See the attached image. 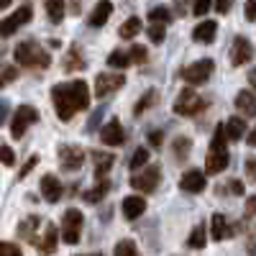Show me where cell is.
<instances>
[{"label":"cell","mask_w":256,"mask_h":256,"mask_svg":"<svg viewBox=\"0 0 256 256\" xmlns=\"http://www.w3.org/2000/svg\"><path fill=\"white\" fill-rule=\"evenodd\" d=\"M52 105L56 110V118L62 123L72 120L80 110H88L90 105V88L84 80H70L56 82L52 88Z\"/></svg>","instance_id":"6da1fadb"},{"label":"cell","mask_w":256,"mask_h":256,"mask_svg":"<svg viewBox=\"0 0 256 256\" xmlns=\"http://www.w3.org/2000/svg\"><path fill=\"white\" fill-rule=\"evenodd\" d=\"M226 141H228L226 126L218 123L216 134H212V141H210V148H208V156H205V174H220L230 164V154H228Z\"/></svg>","instance_id":"7a4b0ae2"},{"label":"cell","mask_w":256,"mask_h":256,"mask_svg":"<svg viewBox=\"0 0 256 256\" xmlns=\"http://www.w3.org/2000/svg\"><path fill=\"white\" fill-rule=\"evenodd\" d=\"M13 56H16V62L20 64V67L34 70V72L46 70L52 64V54L41 44H36V41H20V44L16 46V52H13Z\"/></svg>","instance_id":"3957f363"},{"label":"cell","mask_w":256,"mask_h":256,"mask_svg":"<svg viewBox=\"0 0 256 256\" xmlns=\"http://www.w3.org/2000/svg\"><path fill=\"white\" fill-rule=\"evenodd\" d=\"M205 108H208V100H205V98H200L195 90H182V92L177 95L174 105H172L174 116H184V118L198 116V113H202Z\"/></svg>","instance_id":"277c9868"},{"label":"cell","mask_w":256,"mask_h":256,"mask_svg":"<svg viewBox=\"0 0 256 256\" xmlns=\"http://www.w3.org/2000/svg\"><path fill=\"white\" fill-rule=\"evenodd\" d=\"M82 223H84V216H82V212H80L77 208H70V210H64V216H62V228H59V233H62L64 244L74 246V244L80 241V233H82Z\"/></svg>","instance_id":"5b68a950"},{"label":"cell","mask_w":256,"mask_h":256,"mask_svg":"<svg viewBox=\"0 0 256 256\" xmlns=\"http://www.w3.org/2000/svg\"><path fill=\"white\" fill-rule=\"evenodd\" d=\"M162 182V166L159 164H148L144 166L141 172L136 177H131V187L136 192H141V195H148V192H154Z\"/></svg>","instance_id":"8992f818"},{"label":"cell","mask_w":256,"mask_h":256,"mask_svg":"<svg viewBox=\"0 0 256 256\" xmlns=\"http://www.w3.org/2000/svg\"><path fill=\"white\" fill-rule=\"evenodd\" d=\"M34 123H38V110L34 108V105H18L16 113H13V120H10L13 138H20Z\"/></svg>","instance_id":"52a82bcc"},{"label":"cell","mask_w":256,"mask_h":256,"mask_svg":"<svg viewBox=\"0 0 256 256\" xmlns=\"http://www.w3.org/2000/svg\"><path fill=\"white\" fill-rule=\"evenodd\" d=\"M212 70H216V62H212V59H198V62L187 64L180 74H182V80L187 84H205L210 80Z\"/></svg>","instance_id":"ba28073f"},{"label":"cell","mask_w":256,"mask_h":256,"mask_svg":"<svg viewBox=\"0 0 256 256\" xmlns=\"http://www.w3.org/2000/svg\"><path fill=\"white\" fill-rule=\"evenodd\" d=\"M56 156H59L62 172H77V169H82V164H84V148L74 146V144H62Z\"/></svg>","instance_id":"9c48e42d"},{"label":"cell","mask_w":256,"mask_h":256,"mask_svg":"<svg viewBox=\"0 0 256 256\" xmlns=\"http://www.w3.org/2000/svg\"><path fill=\"white\" fill-rule=\"evenodd\" d=\"M126 84V74H113V72H102L95 77V98H110L116 90H120Z\"/></svg>","instance_id":"30bf717a"},{"label":"cell","mask_w":256,"mask_h":256,"mask_svg":"<svg viewBox=\"0 0 256 256\" xmlns=\"http://www.w3.org/2000/svg\"><path fill=\"white\" fill-rule=\"evenodd\" d=\"M31 18H34V10H31V6H20L16 13H10V16L3 20V26H0V34H3V36L8 38V36H13V34H16L20 26H26Z\"/></svg>","instance_id":"8fae6325"},{"label":"cell","mask_w":256,"mask_h":256,"mask_svg":"<svg viewBox=\"0 0 256 256\" xmlns=\"http://www.w3.org/2000/svg\"><path fill=\"white\" fill-rule=\"evenodd\" d=\"M251 59H254V44L246 36H236L233 38V46H230V64L233 67H244Z\"/></svg>","instance_id":"7c38bea8"},{"label":"cell","mask_w":256,"mask_h":256,"mask_svg":"<svg viewBox=\"0 0 256 256\" xmlns=\"http://www.w3.org/2000/svg\"><path fill=\"white\" fill-rule=\"evenodd\" d=\"M208 187V180H205V172L202 169H187L180 180V190L182 192H190V195H200V192Z\"/></svg>","instance_id":"4fadbf2b"},{"label":"cell","mask_w":256,"mask_h":256,"mask_svg":"<svg viewBox=\"0 0 256 256\" xmlns=\"http://www.w3.org/2000/svg\"><path fill=\"white\" fill-rule=\"evenodd\" d=\"M100 141L108 144V146H123L126 144V128L120 126L118 118H110L100 128Z\"/></svg>","instance_id":"5bb4252c"},{"label":"cell","mask_w":256,"mask_h":256,"mask_svg":"<svg viewBox=\"0 0 256 256\" xmlns=\"http://www.w3.org/2000/svg\"><path fill=\"white\" fill-rule=\"evenodd\" d=\"M38 187H41V195H44L46 202H59L64 198V187H62L59 177H54V174H44Z\"/></svg>","instance_id":"9a60e30c"},{"label":"cell","mask_w":256,"mask_h":256,"mask_svg":"<svg viewBox=\"0 0 256 256\" xmlns=\"http://www.w3.org/2000/svg\"><path fill=\"white\" fill-rule=\"evenodd\" d=\"M236 230H238V226H230V223H228V216H223V212H216V216H212V220H210V233H212V238H216V241L230 238Z\"/></svg>","instance_id":"2e32d148"},{"label":"cell","mask_w":256,"mask_h":256,"mask_svg":"<svg viewBox=\"0 0 256 256\" xmlns=\"http://www.w3.org/2000/svg\"><path fill=\"white\" fill-rule=\"evenodd\" d=\"M216 34H218L216 20H200V24L192 28V38H195L198 44H212V41H216Z\"/></svg>","instance_id":"e0dca14e"},{"label":"cell","mask_w":256,"mask_h":256,"mask_svg":"<svg viewBox=\"0 0 256 256\" xmlns=\"http://www.w3.org/2000/svg\"><path fill=\"white\" fill-rule=\"evenodd\" d=\"M120 210H123V216H126L128 220H136V218H141L144 212H146V200H144L141 195H128V198L123 200Z\"/></svg>","instance_id":"ac0fdd59"},{"label":"cell","mask_w":256,"mask_h":256,"mask_svg":"<svg viewBox=\"0 0 256 256\" xmlns=\"http://www.w3.org/2000/svg\"><path fill=\"white\" fill-rule=\"evenodd\" d=\"M110 13H113V3H110V0H100V3L92 8V13H90V18H88V24H90L92 28H102L105 24H108Z\"/></svg>","instance_id":"d6986e66"},{"label":"cell","mask_w":256,"mask_h":256,"mask_svg":"<svg viewBox=\"0 0 256 256\" xmlns=\"http://www.w3.org/2000/svg\"><path fill=\"white\" fill-rule=\"evenodd\" d=\"M92 159H95V180H105L108 172L113 169V164H116V154H110V152H95Z\"/></svg>","instance_id":"ffe728a7"},{"label":"cell","mask_w":256,"mask_h":256,"mask_svg":"<svg viewBox=\"0 0 256 256\" xmlns=\"http://www.w3.org/2000/svg\"><path fill=\"white\" fill-rule=\"evenodd\" d=\"M236 110L244 116V118H251V116H256V95L251 92V90H241L238 95H236Z\"/></svg>","instance_id":"44dd1931"},{"label":"cell","mask_w":256,"mask_h":256,"mask_svg":"<svg viewBox=\"0 0 256 256\" xmlns=\"http://www.w3.org/2000/svg\"><path fill=\"white\" fill-rule=\"evenodd\" d=\"M38 223H41L38 216H28L26 220H20L18 228H16L18 238H24V241H28V244H38V241H36V228H38Z\"/></svg>","instance_id":"7402d4cb"},{"label":"cell","mask_w":256,"mask_h":256,"mask_svg":"<svg viewBox=\"0 0 256 256\" xmlns=\"http://www.w3.org/2000/svg\"><path fill=\"white\" fill-rule=\"evenodd\" d=\"M56 236H59V233H56V226H54V223H46V230H44V236L38 238L36 248H38L41 254H46V256H49V254H54V248H56V241H59Z\"/></svg>","instance_id":"603a6c76"},{"label":"cell","mask_w":256,"mask_h":256,"mask_svg":"<svg viewBox=\"0 0 256 256\" xmlns=\"http://www.w3.org/2000/svg\"><path fill=\"white\" fill-rule=\"evenodd\" d=\"M156 102H159V90H156V88H148V90L138 98V102L134 105V116H136V118H141L148 108H154Z\"/></svg>","instance_id":"cb8c5ba5"},{"label":"cell","mask_w":256,"mask_h":256,"mask_svg":"<svg viewBox=\"0 0 256 256\" xmlns=\"http://www.w3.org/2000/svg\"><path fill=\"white\" fill-rule=\"evenodd\" d=\"M226 134H228L230 141H241L244 134H246V118H244V116H233V118H228V123H226Z\"/></svg>","instance_id":"d4e9b609"},{"label":"cell","mask_w":256,"mask_h":256,"mask_svg":"<svg viewBox=\"0 0 256 256\" xmlns=\"http://www.w3.org/2000/svg\"><path fill=\"white\" fill-rule=\"evenodd\" d=\"M88 64H84V59H82V52H80V46L74 44V46H70V54H67V59H64V70L67 72H82Z\"/></svg>","instance_id":"484cf974"},{"label":"cell","mask_w":256,"mask_h":256,"mask_svg":"<svg viewBox=\"0 0 256 256\" xmlns=\"http://www.w3.org/2000/svg\"><path fill=\"white\" fill-rule=\"evenodd\" d=\"M190 152H192V138L190 136H177L174 144H172V154L177 162H184L190 159Z\"/></svg>","instance_id":"4316f807"},{"label":"cell","mask_w":256,"mask_h":256,"mask_svg":"<svg viewBox=\"0 0 256 256\" xmlns=\"http://www.w3.org/2000/svg\"><path fill=\"white\" fill-rule=\"evenodd\" d=\"M108 192H110V182H108V180H98V184H95L92 190L84 192V200L95 205V202H100L105 195H108Z\"/></svg>","instance_id":"83f0119b"},{"label":"cell","mask_w":256,"mask_h":256,"mask_svg":"<svg viewBox=\"0 0 256 256\" xmlns=\"http://www.w3.org/2000/svg\"><path fill=\"white\" fill-rule=\"evenodd\" d=\"M44 8H46V16L52 24H62L64 20V0H44Z\"/></svg>","instance_id":"f1b7e54d"},{"label":"cell","mask_w":256,"mask_h":256,"mask_svg":"<svg viewBox=\"0 0 256 256\" xmlns=\"http://www.w3.org/2000/svg\"><path fill=\"white\" fill-rule=\"evenodd\" d=\"M205 244H208V230H205V226L200 223V226H195L190 230V238H187V246L190 248H205Z\"/></svg>","instance_id":"f546056e"},{"label":"cell","mask_w":256,"mask_h":256,"mask_svg":"<svg viewBox=\"0 0 256 256\" xmlns=\"http://www.w3.org/2000/svg\"><path fill=\"white\" fill-rule=\"evenodd\" d=\"M118 34H120V38H134L136 34H141V18L138 16H131L126 20V24L118 28Z\"/></svg>","instance_id":"4dcf8cb0"},{"label":"cell","mask_w":256,"mask_h":256,"mask_svg":"<svg viewBox=\"0 0 256 256\" xmlns=\"http://www.w3.org/2000/svg\"><path fill=\"white\" fill-rule=\"evenodd\" d=\"M128 64H134V62H131V54H128V52H120V49L110 52V56H108V67H113V70H126Z\"/></svg>","instance_id":"1f68e13d"},{"label":"cell","mask_w":256,"mask_h":256,"mask_svg":"<svg viewBox=\"0 0 256 256\" xmlns=\"http://www.w3.org/2000/svg\"><path fill=\"white\" fill-rule=\"evenodd\" d=\"M113 256H138V248L131 238H120L113 248Z\"/></svg>","instance_id":"d6a6232c"},{"label":"cell","mask_w":256,"mask_h":256,"mask_svg":"<svg viewBox=\"0 0 256 256\" xmlns=\"http://www.w3.org/2000/svg\"><path fill=\"white\" fill-rule=\"evenodd\" d=\"M172 18H174V16H172V10L164 8V6H156V8L148 10V20H152V24H169Z\"/></svg>","instance_id":"836d02e7"},{"label":"cell","mask_w":256,"mask_h":256,"mask_svg":"<svg viewBox=\"0 0 256 256\" xmlns=\"http://www.w3.org/2000/svg\"><path fill=\"white\" fill-rule=\"evenodd\" d=\"M146 164H148V148L138 146L134 152V156H131V162H128V166H131V172H138V169L146 166Z\"/></svg>","instance_id":"e575fe53"},{"label":"cell","mask_w":256,"mask_h":256,"mask_svg":"<svg viewBox=\"0 0 256 256\" xmlns=\"http://www.w3.org/2000/svg\"><path fill=\"white\" fill-rule=\"evenodd\" d=\"M148 38H152L154 44H162L166 38V24H152L148 26Z\"/></svg>","instance_id":"d590c367"},{"label":"cell","mask_w":256,"mask_h":256,"mask_svg":"<svg viewBox=\"0 0 256 256\" xmlns=\"http://www.w3.org/2000/svg\"><path fill=\"white\" fill-rule=\"evenodd\" d=\"M128 54H131V62H134V64H144V62L148 59V52H146V46H138V44H134Z\"/></svg>","instance_id":"8d00e7d4"},{"label":"cell","mask_w":256,"mask_h":256,"mask_svg":"<svg viewBox=\"0 0 256 256\" xmlns=\"http://www.w3.org/2000/svg\"><path fill=\"white\" fill-rule=\"evenodd\" d=\"M0 256H24L18 244H10V241H3L0 244Z\"/></svg>","instance_id":"74e56055"},{"label":"cell","mask_w":256,"mask_h":256,"mask_svg":"<svg viewBox=\"0 0 256 256\" xmlns=\"http://www.w3.org/2000/svg\"><path fill=\"white\" fill-rule=\"evenodd\" d=\"M210 6H212V0H192V16H205L208 10H210Z\"/></svg>","instance_id":"f35d334b"},{"label":"cell","mask_w":256,"mask_h":256,"mask_svg":"<svg viewBox=\"0 0 256 256\" xmlns=\"http://www.w3.org/2000/svg\"><path fill=\"white\" fill-rule=\"evenodd\" d=\"M148 144H152L154 148H162V144H164V131H148Z\"/></svg>","instance_id":"ab89813d"},{"label":"cell","mask_w":256,"mask_h":256,"mask_svg":"<svg viewBox=\"0 0 256 256\" xmlns=\"http://www.w3.org/2000/svg\"><path fill=\"white\" fill-rule=\"evenodd\" d=\"M36 164H38V156H31V159H28V162H26L24 166H20V172H18V180H26V177H28V172H31V169H34Z\"/></svg>","instance_id":"60d3db41"},{"label":"cell","mask_w":256,"mask_h":256,"mask_svg":"<svg viewBox=\"0 0 256 256\" xmlns=\"http://www.w3.org/2000/svg\"><path fill=\"white\" fill-rule=\"evenodd\" d=\"M16 77H18V70L10 67V64H6V67H3V84H10Z\"/></svg>","instance_id":"b9f144b4"},{"label":"cell","mask_w":256,"mask_h":256,"mask_svg":"<svg viewBox=\"0 0 256 256\" xmlns=\"http://www.w3.org/2000/svg\"><path fill=\"white\" fill-rule=\"evenodd\" d=\"M244 216H246V218H254V216H256V195L246 198V208H244Z\"/></svg>","instance_id":"7bdbcfd3"},{"label":"cell","mask_w":256,"mask_h":256,"mask_svg":"<svg viewBox=\"0 0 256 256\" xmlns=\"http://www.w3.org/2000/svg\"><path fill=\"white\" fill-rule=\"evenodd\" d=\"M3 164L6 166H13L16 164V154H13V148L8 144H3Z\"/></svg>","instance_id":"ee69618b"},{"label":"cell","mask_w":256,"mask_h":256,"mask_svg":"<svg viewBox=\"0 0 256 256\" xmlns=\"http://www.w3.org/2000/svg\"><path fill=\"white\" fill-rule=\"evenodd\" d=\"M230 8H233V0H216V10H218L220 16H226Z\"/></svg>","instance_id":"f6af8a7d"},{"label":"cell","mask_w":256,"mask_h":256,"mask_svg":"<svg viewBox=\"0 0 256 256\" xmlns=\"http://www.w3.org/2000/svg\"><path fill=\"white\" fill-rule=\"evenodd\" d=\"M246 18L256 24V0H246Z\"/></svg>","instance_id":"bcb514c9"},{"label":"cell","mask_w":256,"mask_h":256,"mask_svg":"<svg viewBox=\"0 0 256 256\" xmlns=\"http://www.w3.org/2000/svg\"><path fill=\"white\" fill-rule=\"evenodd\" d=\"M246 177H248L251 182H256V159H248V162H246Z\"/></svg>","instance_id":"7dc6e473"},{"label":"cell","mask_w":256,"mask_h":256,"mask_svg":"<svg viewBox=\"0 0 256 256\" xmlns=\"http://www.w3.org/2000/svg\"><path fill=\"white\" fill-rule=\"evenodd\" d=\"M248 254H251V256H256V230H251V233H248Z\"/></svg>","instance_id":"c3c4849f"},{"label":"cell","mask_w":256,"mask_h":256,"mask_svg":"<svg viewBox=\"0 0 256 256\" xmlns=\"http://www.w3.org/2000/svg\"><path fill=\"white\" fill-rule=\"evenodd\" d=\"M100 118H102V110H95V113H92V118H90V123H88V131H92V128L98 126V120H100Z\"/></svg>","instance_id":"681fc988"},{"label":"cell","mask_w":256,"mask_h":256,"mask_svg":"<svg viewBox=\"0 0 256 256\" xmlns=\"http://www.w3.org/2000/svg\"><path fill=\"white\" fill-rule=\"evenodd\" d=\"M174 6H177V13L184 16V13H187V6H190V0H174Z\"/></svg>","instance_id":"f907efd6"},{"label":"cell","mask_w":256,"mask_h":256,"mask_svg":"<svg viewBox=\"0 0 256 256\" xmlns=\"http://www.w3.org/2000/svg\"><path fill=\"white\" fill-rule=\"evenodd\" d=\"M230 192H236V195H244V182L233 180V182H230Z\"/></svg>","instance_id":"816d5d0a"},{"label":"cell","mask_w":256,"mask_h":256,"mask_svg":"<svg viewBox=\"0 0 256 256\" xmlns=\"http://www.w3.org/2000/svg\"><path fill=\"white\" fill-rule=\"evenodd\" d=\"M246 144H248V146H254V148H256V126H254V128H251V131H248V136H246Z\"/></svg>","instance_id":"f5cc1de1"},{"label":"cell","mask_w":256,"mask_h":256,"mask_svg":"<svg viewBox=\"0 0 256 256\" xmlns=\"http://www.w3.org/2000/svg\"><path fill=\"white\" fill-rule=\"evenodd\" d=\"M248 84L256 90V70H251V72H248Z\"/></svg>","instance_id":"db71d44e"},{"label":"cell","mask_w":256,"mask_h":256,"mask_svg":"<svg viewBox=\"0 0 256 256\" xmlns=\"http://www.w3.org/2000/svg\"><path fill=\"white\" fill-rule=\"evenodd\" d=\"M0 120H3V123L8 120V102L6 100H3V116H0Z\"/></svg>","instance_id":"11a10c76"},{"label":"cell","mask_w":256,"mask_h":256,"mask_svg":"<svg viewBox=\"0 0 256 256\" xmlns=\"http://www.w3.org/2000/svg\"><path fill=\"white\" fill-rule=\"evenodd\" d=\"M72 13L80 16V0H72Z\"/></svg>","instance_id":"9f6ffc18"},{"label":"cell","mask_w":256,"mask_h":256,"mask_svg":"<svg viewBox=\"0 0 256 256\" xmlns=\"http://www.w3.org/2000/svg\"><path fill=\"white\" fill-rule=\"evenodd\" d=\"M10 6V0H0V8H8Z\"/></svg>","instance_id":"6f0895ef"},{"label":"cell","mask_w":256,"mask_h":256,"mask_svg":"<svg viewBox=\"0 0 256 256\" xmlns=\"http://www.w3.org/2000/svg\"><path fill=\"white\" fill-rule=\"evenodd\" d=\"M84 256H102V254H84Z\"/></svg>","instance_id":"680465c9"}]
</instances>
